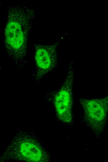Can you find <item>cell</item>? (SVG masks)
<instances>
[{
    "label": "cell",
    "instance_id": "cell-2",
    "mask_svg": "<svg viewBox=\"0 0 108 162\" xmlns=\"http://www.w3.org/2000/svg\"><path fill=\"white\" fill-rule=\"evenodd\" d=\"M87 125L97 137L103 132L108 115V94L94 99H79Z\"/></svg>",
    "mask_w": 108,
    "mask_h": 162
},
{
    "label": "cell",
    "instance_id": "cell-5",
    "mask_svg": "<svg viewBox=\"0 0 108 162\" xmlns=\"http://www.w3.org/2000/svg\"><path fill=\"white\" fill-rule=\"evenodd\" d=\"M56 47L54 45H40L35 46L36 70L33 77L37 82L56 66L57 59Z\"/></svg>",
    "mask_w": 108,
    "mask_h": 162
},
{
    "label": "cell",
    "instance_id": "cell-1",
    "mask_svg": "<svg viewBox=\"0 0 108 162\" xmlns=\"http://www.w3.org/2000/svg\"><path fill=\"white\" fill-rule=\"evenodd\" d=\"M34 10L25 6L11 5L9 9L4 33L6 50L15 64L23 67L26 63L27 39L34 17Z\"/></svg>",
    "mask_w": 108,
    "mask_h": 162
},
{
    "label": "cell",
    "instance_id": "cell-4",
    "mask_svg": "<svg viewBox=\"0 0 108 162\" xmlns=\"http://www.w3.org/2000/svg\"><path fill=\"white\" fill-rule=\"evenodd\" d=\"M74 70L69 68L60 88L55 94L54 105L58 118L66 124L73 121V88L74 80Z\"/></svg>",
    "mask_w": 108,
    "mask_h": 162
},
{
    "label": "cell",
    "instance_id": "cell-3",
    "mask_svg": "<svg viewBox=\"0 0 108 162\" xmlns=\"http://www.w3.org/2000/svg\"><path fill=\"white\" fill-rule=\"evenodd\" d=\"M18 137L8 148L6 153L12 159L28 162H43L48 158L43 148L30 136Z\"/></svg>",
    "mask_w": 108,
    "mask_h": 162
}]
</instances>
